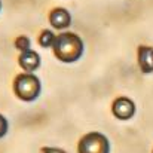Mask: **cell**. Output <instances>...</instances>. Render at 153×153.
<instances>
[{"instance_id": "cell-4", "label": "cell", "mask_w": 153, "mask_h": 153, "mask_svg": "<svg viewBox=\"0 0 153 153\" xmlns=\"http://www.w3.org/2000/svg\"><path fill=\"white\" fill-rule=\"evenodd\" d=\"M111 113L120 120H128L135 114V104L128 97H117L111 104Z\"/></svg>"}, {"instance_id": "cell-1", "label": "cell", "mask_w": 153, "mask_h": 153, "mask_svg": "<svg viewBox=\"0 0 153 153\" xmlns=\"http://www.w3.org/2000/svg\"><path fill=\"white\" fill-rule=\"evenodd\" d=\"M53 55L61 62H74L83 55V40L76 33H61L55 37L53 42Z\"/></svg>"}, {"instance_id": "cell-6", "label": "cell", "mask_w": 153, "mask_h": 153, "mask_svg": "<svg viewBox=\"0 0 153 153\" xmlns=\"http://www.w3.org/2000/svg\"><path fill=\"white\" fill-rule=\"evenodd\" d=\"M48 19H49L52 27L56 28V30L67 28L71 24V15L64 7H53L51 12H49V18Z\"/></svg>"}, {"instance_id": "cell-11", "label": "cell", "mask_w": 153, "mask_h": 153, "mask_svg": "<svg viewBox=\"0 0 153 153\" xmlns=\"http://www.w3.org/2000/svg\"><path fill=\"white\" fill-rule=\"evenodd\" d=\"M42 153H67L62 149H58V147H43Z\"/></svg>"}, {"instance_id": "cell-5", "label": "cell", "mask_w": 153, "mask_h": 153, "mask_svg": "<svg viewBox=\"0 0 153 153\" xmlns=\"http://www.w3.org/2000/svg\"><path fill=\"white\" fill-rule=\"evenodd\" d=\"M18 64L25 73H33L40 67V55L33 49L21 52L18 56Z\"/></svg>"}, {"instance_id": "cell-9", "label": "cell", "mask_w": 153, "mask_h": 153, "mask_svg": "<svg viewBox=\"0 0 153 153\" xmlns=\"http://www.w3.org/2000/svg\"><path fill=\"white\" fill-rule=\"evenodd\" d=\"M13 45H15V48L19 51V53L31 49V48H30V46H31V42H30V39H28L27 36H18V37L15 39Z\"/></svg>"}, {"instance_id": "cell-7", "label": "cell", "mask_w": 153, "mask_h": 153, "mask_svg": "<svg viewBox=\"0 0 153 153\" xmlns=\"http://www.w3.org/2000/svg\"><path fill=\"white\" fill-rule=\"evenodd\" d=\"M137 56H138L140 70H141L144 74L153 73V48L152 46H144V45L138 46Z\"/></svg>"}, {"instance_id": "cell-3", "label": "cell", "mask_w": 153, "mask_h": 153, "mask_svg": "<svg viewBox=\"0 0 153 153\" xmlns=\"http://www.w3.org/2000/svg\"><path fill=\"white\" fill-rule=\"evenodd\" d=\"M77 153H110V141L101 132H88L79 140Z\"/></svg>"}, {"instance_id": "cell-10", "label": "cell", "mask_w": 153, "mask_h": 153, "mask_svg": "<svg viewBox=\"0 0 153 153\" xmlns=\"http://www.w3.org/2000/svg\"><path fill=\"white\" fill-rule=\"evenodd\" d=\"M7 129H9V123H7V119L0 114V138H3L6 134H7Z\"/></svg>"}, {"instance_id": "cell-2", "label": "cell", "mask_w": 153, "mask_h": 153, "mask_svg": "<svg viewBox=\"0 0 153 153\" xmlns=\"http://www.w3.org/2000/svg\"><path fill=\"white\" fill-rule=\"evenodd\" d=\"M13 92L21 101H34L42 92L40 79L34 73H19L13 79Z\"/></svg>"}, {"instance_id": "cell-12", "label": "cell", "mask_w": 153, "mask_h": 153, "mask_svg": "<svg viewBox=\"0 0 153 153\" xmlns=\"http://www.w3.org/2000/svg\"><path fill=\"white\" fill-rule=\"evenodd\" d=\"M0 10H1V0H0Z\"/></svg>"}, {"instance_id": "cell-8", "label": "cell", "mask_w": 153, "mask_h": 153, "mask_svg": "<svg viewBox=\"0 0 153 153\" xmlns=\"http://www.w3.org/2000/svg\"><path fill=\"white\" fill-rule=\"evenodd\" d=\"M55 34L52 33L51 30H42V33L39 34V45L42 48H52L53 46V42H55Z\"/></svg>"}]
</instances>
